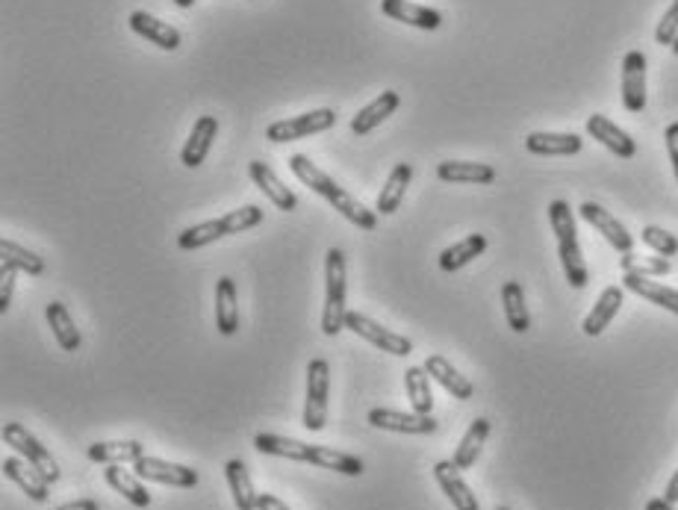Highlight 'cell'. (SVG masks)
<instances>
[{
  "instance_id": "cell-3",
  "label": "cell",
  "mask_w": 678,
  "mask_h": 510,
  "mask_svg": "<svg viewBox=\"0 0 678 510\" xmlns=\"http://www.w3.org/2000/svg\"><path fill=\"white\" fill-rule=\"evenodd\" d=\"M345 254L342 248H328L325 254V310H322V331L337 337L345 328Z\"/></svg>"
},
{
  "instance_id": "cell-38",
  "label": "cell",
  "mask_w": 678,
  "mask_h": 510,
  "mask_svg": "<svg viewBox=\"0 0 678 510\" xmlns=\"http://www.w3.org/2000/svg\"><path fill=\"white\" fill-rule=\"evenodd\" d=\"M0 266H12V269L33 275V278H39L45 272V263H42L39 254H33V251L21 248L18 242H9V239L0 242Z\"/></svg>"
},
{
  "instance_id": "cell-25",
  "label": "cell",
  "mask_w": 678,
  "mask_h": 510,
  "mask_svg": "<svg viewBox=\"0 0 678 510\" xmlns=\"http://www.w3.org/2000/svg\"><path fill=\"white\" fill-rule=\"evenodd\" d=\"M437 177L443 183H475V186H484V183H493L496 180V169L487 166V163L446 160V163L437 166Z\"/></svg>"
},
{
  "instance_id": "cell-36",
  "label": "cell",
  "mask_w": 678,
  "mask_h": 510,
  "mask_svg": "<svg viewBox=\"0 0 678 510\" xmlns=\"http://www.w3.org/2000/svg\"><path fill=\"white\" fill-rule=\"evenodd\" d=\"M257 452L275 454V457H286L295 463H310V446L292 437H281V434H257L254 437Z\"/></svg>"
},
{
  "instance_id": "cell-23",
  "label": "cell",
  "mask_w": 678,
  "mask_h": 510,
  "mask_svg": "<svg viewBox=\"0 0 678 510\" xmlns=\"http://www.w3.org/2000/svg\"><path fill=\"white\" fill-rule=\"evenodd\" d=\"M104 478H107V484L113 487L115 493H121L133 508H148L151 505V493L145 490L142 478L136 472H130V469H121V463H110L104 469Z\"/></svg>"
},
{
  "instance_id": "cell-44",
  "label": "cell",
  "mask_w": 678,
  "mask_h": 510,
  "mask_svg": "<svg viewBox=\"0 0 678 510\" xmlns=\"http://www.w3.org/2000/svg\"><path fill=\"white\" fill-rule=\"evenodd\" d=\"M664 139H667V151H670V163H673V171H676V183H678V121H673V124L664 130Z\"/></svg>"
},
{
  "instance_id": "cell-45",
  "label": "cell",
  "mask_w": 678,
  "mask_h": 510,
  "mask_svg": "<svg viewBox=\"0 0 678 510\" xmlns=\"http://www.w3.org/2000/svg\"><path fill=\"white\" fill-rule=\"evenodd\" d=\"M257 510H292V508H289L286 502H281L278 496H272V493H260Z\"/></svg>"
},
{
  "instance_id": "cell-19",
  "label": "cell",
  "mask_w": 678,
  "mask_h": 510,
  "mask_svg": "<svg viewBox=\"0 0 678 510\" xmlns=\"http://www.w3.org/2000/svg\"><path fill=\"white\" fill-rule=\"evenodd\" d=\"M130 30L136 33V36H142L145 42H151V45H157L160 51H177L180 48V33L166 24V21H160V18H154L151 12H133L130 15Z\"/></svg>"
},
{
  "instance_id": "cell-13",
  "label": "cell",
  "mask_w": 678,
  "mask_h": 510,
  "mask_svg": "<svg viewBox=\"0 0 678 510\" xmlns=\"http://www.w3.org/2000/svg\"><path fill=\"white\" fill-rule=\"evenodd\" d=\"M248 174L251 180L257 183V189L281 210V213H295L298 210V195L292 189H286L281 183V177L275 174V169L263 160H251L248 163Z\"/></svg>"
},
{
  "instance_id": "cell-7",
  "label": "cell",
  "mask_w": 678,
  "mask_h": 510,
  "mask_svg": "<svg viewBox=\"0 0 678 510\" xmlns=\"http://www.w3.org/2000/svg\"><path fill=\"white\" fill-rule=\"evenodd\" d=\"M345 328H348L351 334L363 337L366 342H372L375 348H381V351L393 354V357H407V354L413 351V342L407 340V337H401V334H396V331H390V328L378 325L375 319H369V316H363V313L348 310V316H345Z\"/></svg>"
},
{
  "instance_id": "cell-22",
  "label": "cell",
  "mask_w": 678,
  "mask_h": 510,
  "mask_svg": "<svg viewBox=\"0 0 678 510\" xmlns=\"http://www.w3.org/2000/svg\"><path fill=\"white\" fill-rule=\"evenodd\" d=\"M622 301H625V295H622L620 286H608V289L599 295V301L593 304V310L587 313V319H584L581 331H584L587 337H599V334H605V328L617 319Z\"/></svg>"
},
{
  "instance_id": "cell-1",
  "label": "cell",
  "mask_w": 678,
  "mask_h": 510,
  "mask_svg": "<svg viewBox=\"0 0 678 510\" xmlns=\"http://www.w3.org/2000/svg\"><path fill=\"white\" fill-rule=\"evenodd\" d=\"M289 171H292L304 186H310L316 195H322V198L337 210L339 216L348 219L354 227H360V230H375V227H378V210H366L357 198H351V195L339 186L328 171H322L316 163H310V157L292 154V157H289Z\"/></svg>"
},
{
  "instance_id": "cell-48",
  "label": "cell",
  "mask_w": 678,
  "mask_h": 510,
  "mask_svg": "<svg viewBox=\"0 0 678 510\" xmlns=\"http://www.w3.org/2000/svg\"><path fill=\"white\" fill-rule=\"evenodd\" d=\"M646 510H678L673 502H667V499H652V502H646Z\"/></svg>"
},
{
  "instance_id": "cell-16",
  "label": "cell",
  "mask_w": 678,
  "mask_h": 510,
  "mask_svg": "<svg viewBox=\"0 0 678 510\" xmlns=\"http://www.w3.org/2000/svg\"><path fill=\"white\" fill-rule=\"evenodd\" d=\"M434 478L440 484V490L449 496V502L454 505V510H481L475 493L469 490V484L463 481L460 469L454 466V460H440L434 463Z\"/></svg>"
},
{
  "instance_id": "cell-26",
  "label": "cell",
  "mask_w": 678,
  "mask_h": 510,
  "mask_svg": "<svg viewBox=\"0 0 678 510\" xmlns=\"http://www.w3.org/2000/svg\"><path fill=\"white\" fill-rule=\"evenodd\" d=\"M622 286L640 298H646L649 304H658L670 313L678 316V289H670V286L658 284V281H649L643 275H622Z\"/></svg>"
},
{
  "instance_id": "cell-46",
  "label": "cell",
  "mask_w": 678,
  "mask_h": 510,
  "mask_svg": "<svg viewBox=\"0 0 678 510\" xmlns=\"http://www.w3.org/2000/svg\"><path fill=\"white\" fill-rule=\"evenodd\" d=\"M57 510H101L95 499H77V502H68V505H59Z\"/></svg>"
},
{
  "instance_id": "cell-4",
  "label": "cell",
  "mask_w": 678,
  "mask_h": 510,
  "mask_svg": "<svg viewBox=\"0 0 678 510\" xmlns=\"http://www.w3.org/2000/svg\"><path fill=\"white\" fill-rule=\"evenodd\" d=\"M328 393H331V366L328 360L316 357L307 366V398H304V428L322 431L328 422Z\"/></svg>"
},
{
  "instance_id": "cell-31",
  "label": "cell",
  "mask_w": 678,
  "mask_h": 510,
  "mask_svg": "<svg viewBox=\"0 0 678 510\" xmlns=\"http://www.w3.org/2000/svg\"><path fill=\"white\" fill-rule=\"evenodd\" d=\"M89 460L92 463H136L139 457H145V446L136 440H113V443H92L89 449Z\"/></svg>"
},
{
  "instance_id": "cell-20",
  "label": "cell",
  "mask_w": 678,
  "mask_h": 510,
  "mask_svg": "<svg viewBox=\"0 0 678 510\" xmlns=\"http://www.w3.org/2000/svg\"><path fill=\"white\" fill-rule=\"evenodd\" d=\"M398 107H401V95L398 92H393V89L381 92L372 104H366L360 113L351 118V133L354 136H369L375 127H381L390 115L396 113Z\"/></svg>"
},
{
  "instance_id": "cell-43",
  "label": "cell",
  "mask_w": 678,
  "mask_h": 510,
  "mask_svg": "<svg viewBox=\"0 0 678 510\" xmlns=\"http://www.w3.org/2000/svg\"><path fill=\"white\" fill-rule=\"evenodd\" d=\"M21 272L12 266H0V313H6L12 307V295H15V278Z\"/></svg>"
},
{
  "instance_id": "cell-32",
  "label": "cell",
  "mask_w": 678,
  "mask_h": 510,
  "mask_svg": "<svg viewBox=\"0 0 678 510\" xmlns=\"http://www.w3.org/2000/svg\"><path fill=\"white\" fill-rule=\"evenodd\" d=\"M310 463L319 466V469L339 472V475H351V478H357V475L366 472V466H363L360 457H354V454L348 452H337L331 446H310Z\"/></svg>"
},
{
  "instance_id": "cell-21",
  "label": "cell",
  "mask_w": 678,
  "mask_h": 510,
  "mask_svg": "<svg viewBox=\"0 0 678 510\" xmlns=\"http://www.w3.org/2000/svg\"><path fill=\"white\" fill-rule=\"evenodd\" d=\"M584 139L578 133H528L525 148L537 157H572L578 154Z\"/></svg>"
},
{
  "instance_id": "cell-12",
  "label": "cell",
  "mask_w": 678,
  "mask_h": 510,
  "mask_svg": "<svg viewBox=\"0 0 678 510\" xmlns=\"http://www.w3.org/2000/svg\"><path fill=\"white\" fill-rule=\"evenodd\" d=\"M216 136H219V118H216V115H201V118L192 124V133H189V139H186V145H183V151H180V163H183L186 169H198V166L207 160V154H210Z\"/></svg>"
},
{
  "instance_id": "cell-10",
  "label": "cell",
  "mask_w": 678,
  "mask_h": 510,
  "mask_svg": "<svg viewBox=\"0 0 678 510\" xmlns=\"http://www.w3.org/2000/svg\"><path fill=\"white\" fill-rule=\"evenodd\" d=\"M369 425L381 428V431H396V434H434L437 431V419L434 416H422V413H401L390 407H375L369 410Z\"/></svg>"
},
{
  "instance_id": "cell-28",
  "label": "cell",
  "mask_w": 678,
  "mask_h": 510,
  "mask_svg": "<svg viewBox=\"0 0 678 510\" xmlns=\"http://www.w3.org/2000/svg\"><path fill=\"white\" fill-rule=\"evenodd\" d=\"M227 484H230V493H233V505L236 510H257V499L260 493L254 490V481H251V472L242 460H230L225 466Z\"/></svg>"
},
{
  "instance_id": "cell-9",
  "label": "cell",
  "mask_w": 678,
  "mask_h": 510,
  "mask_svg": "<svg viewBox=\"0 0 678 510\" xmlns=\"http://www.w3.org/2000/svg\"><path fill=\"white\" fill-rule=\"evenodd\" d=\"M622 107L628 113L646 110V54L628 51L622 59Z\"/></svg>"
},
{
  "instance_id": "cell-8",
  "label": "cell",
  "mask_w": 678,
  "mask_h": 510,
  "mask_svg": "<svg viewBox=\"0 0 678 510\" xmlns=\"http://www.w3.org/2000/svg\"><path fill=\"white\" fill-rule=\"evenodd\" d=\"M133 472L142 478V481H157V484H169V487H180V490H192L198 484V472L183 466V463H169L163 457H139L133 463Z\"/></svg>"
},
{
  "instance_id": "cell-41",
  "label": "cell",
  "mask_w": 678,
  "mask_h": 510,
  "mask_svg": "<svg viewBox=\"0 0 678 510\" xmlns=\"http://www.w3.org/2000/svg\"><path fill=\"white\" fill-rule=\"evenodd\" d=\"M640 239H643L658 257H676L678 254V239L670 233V230H664V227L646 225L640 230Z\"/></svg>"
},
{
  "instance_id": "cell-47",
  "label": "cell",
  "mask_w": 678,
  "mask_h": 510,
  "mask_svg": "<svg viewBox=\"0 0 678 510\" xmlns=\"http://www.w3.org/2000/svg\"><path fill=\"white\" fill-rule=\"evenodd\" d=\"M664 499L678 505V469L673 472V478H670V484H667V490H664Z\"/></svg>"
},
{
  "instance_id": "cell-2",
  "label": "cell",
  "mask_w": 678,
  "mask_h": 510,
  "mask_svg": "<svg viewBox=\"0 0 678 510\" xmlns=\"http://www.w3.org/2000/svg\"><path fill=\"white\" fill-rule=\"evenodd\" d=\"M549 222H552L555 239H558V257H561L566 281H569V286H575V289H584L587 281H590V272H587L584 254H581V245H578L575 216H572V210H569L566 201H552L549 204Z\"/></svg>"
},
{
  "instance_id": "cell-37",
  "label": "cell",
  "mask_w": 678,
  "mask_h": 510,
  "mask_svg": "<svg viewBox=\"0 0 678 510\" xmlns=\"http://www.w3.org/2000/svg\"><path fill=\"white\" fill-rule=\"evenodd\" d=\"M225 227H222V219H210V222H201V225L186 227L180 230L177 236V248L180 251H198V248H207L219 239H225Z\"/></svg>"
},
{
  "instance_id": "cell-6",
  "label": "cell",
  "mask_w": 678,
  "mask_h": 510,
  "mask_svg": "<svg viewBox=\"0 0 678 510\" xmlns=\"http://www.w3.org/2000/svg\"><path fill=\"white\" fill-rule=\"evenodd\" d=\"M3 443L9 446V449H15V452L21 454L30 466H36L51 484L59 481V466L57 460L51 457V452L21 425V422H9V425H3Z\"/></svg>"
},
{
  "instance_id": "cell-27",
  "label": "cell",
  "mask_w": 678,
  "mask_h": 510,
  "mask_svg": "<svg viewBox=\"0 0 678 510\" xmlns=\"http://www.w3.org/2000/svg\"><path fill=\"white\" fill-rule=\"evenodd\" d=\"M410 177H413V166H410V163H398L396 169L390 171V177H387V183L381 186V195H378V201H375V210H378L381 216H393L398 207H401L404 192H407V186H410Z\"/></svg>"
},
{
  "instance_id": "cell-50",
  "label": "cell",
  "mask_w": 678,
  "mask_h": 510,
  "mask_svg": "<svg viewBox=\"0 0 678 510\" xmlns=\"http://www.w3.org/2000/svg\"><path fill=\"white\" fill-rule=\"evenodd\" d=\"M670 48H673V54H676V57H678V36H676V42H673Z\"/></svg>"
},
{
  "instance_id": "cell-33",
  "label": "cell",
  "mask_w": 678,
  "mask_h": 510,
  "mask_svg": "<svg viewBox=\"0 0 678 510\" xmlns=\"http://www.w3.org/2000/svg\"><path fill=\"white\" fill-rule=\"evenodd\" d=\"M45 319H48V325L54 331V340L59 342L62 351H77L80 348L83 337H80V331H77V325H74V319H71V313H68V307L62 301H51L48 304Z\"/></svg>"
},
{
  "instance_id": "cell-15",
  "label": "cell",
  "mask_w": 678,
  "mask_h": 510,
  "mask_svg": "<svg viewBox=\"0 0 678 510\" xmlns=\"http://www.w3.org/2000/svg\"><path fill=\"white\" fill-rule=\"evenodd\" d=\"M587 133L599 142V145H605L611 154H617L622 160H631V157H637V142L617 127L608 115H590L587 118Z\"/></svg>"
},
{
  "instance_id": "cell-14",
  "label": "cell",
  "mask_w": 678,
  "mask_h": 510,
  "mask_svg": "<svg viewBox=\"0 0 678 510\" xmlns=\"http://www.w3.org/2000/svg\"><path fill=\"white\" fill-rule=\"evenodd\" d=\"M3 475L18 487V490H24L27 493V499H33L36 505H42V502H48V496H51V481L36 469V466H30L27 460H18V457H6L3 460Z\"/></svg>"
},
{
  "instance_id": "cell-11",
  "label": "cell",
  "mask_w": 678,
  "mask_h": 510,
  "mask_svg": "<svg viewBox=\"0 0 678 510\" xmlns=\"http://www.w3.org/2000/svg\"><path fill=\"white\" fill-rule=\"evenodd\" d=\"M578 213H581V219H584L587 225L596 227V230L608 239L611 248H617L620 254H631V248H634L631 233H628L620 219H614L605 207H599V204H593V201H584Z\"/></svg>"
},
{
  "instance_id": "cell-51",
  "label": "cell",
  "mask_w": 678,
  "mask_h": 510,
  "mask_svg": "<svg viewBox=\"0 0 678 510\" xmlns=\"http://www.w3.org/2000/svg\"><path fill=\"white\" fill-rule=\"evenodd\" d=\"M496 510H510V508H496Z\"/></svg>"
},
{
  "instance_id": "cell-42",
  "label": "cell",
  "mask_w": 678,
  "mask_h": 510,
  "mask_svg": "<svg viewBox=\"0 0 678 510\" xmlns=\"http://www.w3.org/2000/svg\"><path fill=\"white\" fill-rule=\"evenodd\" d=\"M678 36V0H673L670 3V9L664 12V18L658 21V27H655V42L658 45H673Z\"/></svg>"
},
{
  "instance_id": "cell-35",
  "label": "cell",
  "mask_w": 678,
  "mask_h": 510,
  "mask_svg": "<svg viewBox=\"0 0 678 510\" xmlns=\"http://www.w3.org/2000/svg\"><path fill=\"white\" fill-rule=\"evenodd\" d=\"M502 304H505V319L513 334H525L531 328V313L525 304V292L519 281H508L502 286Z\"/></svg>"
},
{
  "instance_id": "cell-49",
  "label": "cell",
  "mask_w": 678,
  "mask_h": 510,
  "mask_svg": "<svg viewBox=\"0 0 678 510\" xmlns=\"http://www.w3.org/2000/svg\"><path fill=\"white\" fill-rule=\"evenodd\" d=\"M174 3H177L180 9H189V6H195V0H174Z\"/></svg>"
},
{
  "instance_id": "cell-5",
  "label": "cell",
  "mask_w": 678,
  "mask_h": 510,
  "mask_svg": "<svg viewBox=\"0 0 678 510\" xmlns=\"http://www.w3.org/2000/svg\"><path fill=\"white\" fill-rule=\"evenodd\" d=\"M337 124V113L322 107V110H310V113L292 115V118H281V121H272L266 127V139L269 142H298V139H307L313 133H325Z\"/></svg>"
},
{
  "instance_id": "cell-17",
  "label": "cell",
  "mask_w": 678,
  "mask_h": 510,
  "mask_svg": "<svg viewBox=\"0 0 678 510\" xmlns=\"http://www.w3.org/2000/svg\"><path fill=\"white\" fill-rule=\"evenodd\" d=\"M381 12L393 21L419 27V30H437L443 24V15L437 9L413 3V0H381Z\"/></svg>"
},
{
  "instance_id": "cell-18",
  "label": "cell",
  "mask_w": 678,
  "mask_h": 510,
  "mask_svg": "<svg viewBox=\"0 0 678 510\" xmlns=\"http://www.w3.org/2000/svg\"><path fill=\"white\" fill-rule=\"evenodd\" d=\"M425 372L431 375V381H437V384H440L449 396L457 398V401H469V398L475 396L472 381H469L466 375H460L443 354H431V357L425 360Z\"/></svg>"
},
{
  "instance_id": "cell-30",
  "label": "cell",
  "mask_w": 678,
  "mask_h": 510,
  "mask_svg": "<svg viewBox=\"0 0 678 510\" xmlns=\"http://www.w3.org/2000/svg\"><path fill=\"white\" fill-rule=\"evenodd\" d=\"M484 251H487V236L472 233V236H466V239H460V242L449 245V248L440 254V269H443V272H457V269L469 266L475 257H481Z\"/></svg>"
},
{
  "instance_id": "cell-29",
  "label": "cell",
  "mask_w": 678,
  "mask_h": 510,
  "mask_svg": "<svg viewBox=\"0 0 678 510\" xmlns=\"http://www.w3.org/2000/svg\"><path fill=\"white\" fill-rule=\"evenodd\" d=\"M487 437H490V419H475L472 425H469V431L463 434V440L457 443V449H454V466L457 469H472L475 466V460H478V454L484 449V443H487Z\"/></svg>"
},
{
  "instance_id": "cell-34",
  "label": "cell",
  "mask_w": 678,
  "mask_h": 510,
  "mask_svg": "<svg viewBox=\"0 0 678 510\" xmlns=\"http://www.w3.org/2000/svg\"><path fill=\"white\" fill-rule=\"evenodd\" d=\"M404 387H407V398H410L413 413L431 416L434 396H431V375L425 372V366H410L404 372Z\"/></svg>"
},
{
  "instance_id": "cell-24",
  "label": "cell",
  "mask_w": 678,
  "mask_h": 510,
  "mask_svg": "<svg viewBox=\"0 0 678 510\" xmlns=\"http://www.w3.org/2000/svg\"><path fill=\"white\" fill-rule=\"evenodd\" d=\"M216 328L222 337H233L239 331V298L233 278L216 281Z\"/></svg>"
},
{
  "instance_id": "cell-40",
  "label": "cell",
  "mask_w": 678,
  "mask_h": 510,
  "mask_svg": "<svg viewBox=\"0 0 678 510\" xmlns=\"http://www.w3.org/2000/svg\"><path fill=\"white\" fill-rule=\"evenodd\" d=\"M219 219H222V227H225L227 236H236V233H245L251 227L263 225V210L257 204H245V207L230 210V213L219 216Z\"/></svg>"
},
{
  "instance_id": "cell-39",
  "label": "cell",
  "mask_w": 678,
  "mask_h": 510,
  "mask_svg": "<svg viewBox=\"0 0 678 510\" xmlns=\"http://www.w3.org/2000/svg\"><path fill=\"white\" fill-rule=\"evenodd\" d=\"M620 266L622 275H643V278H661V275H670L673 269L670 257H637V254H625Z\"/></svg>"
}]
</instances>
